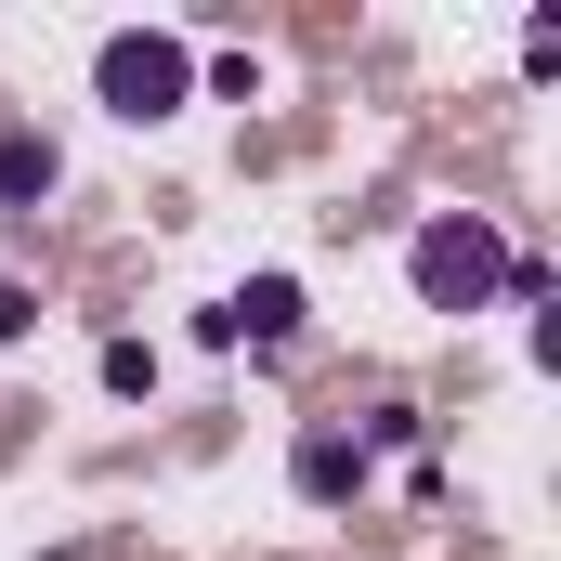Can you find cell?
Segmentation results:
<instances>
[{"label": "cell", "mask_w": 561, "mask_h": 561, "mask_svg": "<svg viewBox=\"0 0 561 561\" xmlns=\"http://www.w3.org/2000/svg\"><path fill=\"white\" fill-rule=\"evenodd\" d=\"M92 92H105V118H183V92H196V53L183 39H157V26H118L105 53H92Z\"/></svg>", "instance_id": "7a4b0ae2"}, {"label": "cell", "mask_w": 561, "mask_h": 561, "mask_svg": "<svg viewBox=\"0 0 561 561\" xmlns=\"http://www.w3.org/2000/svg\"><path fill=\"white\" fill-rule=\"evenodd\" d=\"M0 196H13V209L53 196V144H39V131H0Z\"/></svg>", "instance_id": "5b68a950"}, {"label": "cell", "mask_w": 561, "mask_h": 561, "mask_svg": "<svg viewBox=\"0 0 561 561\" xmlns=\"http://www.w3.org/2000/svg\"><path fill=\"white\" fill-rule=\"evenodd\" d=\"M39 313H26V275H0V340H26Z\"/></svg>", "instance_id": "8992f818"}, {"label": "cell", "mask_w": 561, "mask_h": 561, "mask_svg": "<svg viewBox=\"0 0 561 561\" xmlns=\"http://www.w3.org/2000/svg\"><path fill=\"white\" fill-rule=\"evenodd\" d=\"M405 275H419V300H431V313H483V300L510 287V236H496L483 209H444V222H419Z\"/></svg>", "instance_id": "6da1fadb"}, {"label": "cell", "mask_w": 561, "mask_h": 561, "mask_svg": "<svg viewBox=\"0 0 561 561\" xmlns=\"http://www.w3.org/2000/svg\"><path fill=\"white\" fill-rule=\"evenodd\" d=\"M209 327H222V340H287V327H300V287H287V275H249Z\"/></svg>", "instance_id": "3957f363"}, {"label": "cell", "mask_w": 561, "mask_h": 561, "mask_svg": "<svg viewBox=\"0 0 561 561\" xmlns=\"http://www.w3.org/2000/svg\"><path fill=\"white\" fill-rule=\"evenodd\" d=\"M287 470H300V496H353V483H366V444H353V431H300Z\"/></svg>", "instance_id": "277c9868"}]
</instances>
